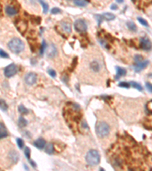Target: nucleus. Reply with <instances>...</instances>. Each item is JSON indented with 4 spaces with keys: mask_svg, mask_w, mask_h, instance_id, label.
<instances>
[{
    "mask_svg": "<svg viewBox=\"0 0 152 171\" xmlns=\"http://www.w3.org/2000/svg\"><path fill=\"white\" fill-rule=\"evenodd\" d=\"M33 145L38 149H43L46 146V141L43 139H38L33 142Z\"/></svg>",
    "mask_w": 152,
    "mask_h": 171,
    "instance_id": "14",
    "label": "nucleus"
},
{
    "mask_svg": "<svg viewBox=\"0 0 152 171\" xmlns=\"http://www.w3.org/2000/svg\"><path fill=\"white\" fill-rule=\"evenodd\" d=\"M143 60H144V59H143V57L141 55H136L134 57V61H135V64L139 63V62H142Z\"/></svg>",
    "mask_w": 152,
    "mask_h": 171,
    "instance_id": "33",
    "label": "nucleus"
},
{
    "mask_svg": "<svg viewBox=\"0 0 152 171\" xmlns=\"http://www.w3.org/2000/svg\"><path fill=\"white\" fill-rule=\"evenodd\" d=\"M8 135V132L7 131V129L5 128V125L2 122H0V138L1 139L6 138Z\"/></svg>",
    "mask_w": 152,
    "mask_h": 171,
    "instance_id": "15",
    "label": "nucleus"
},
{
    "mask_svg": "<svg viewBox=\"0 0 152 171\" xmlns=\"http://www.w3.org/2000/svg\"><path fill=\"white\" fill-rule=\"evenodd\" d=\"M129 84H130V85L132 86V87H134V88H135V89H137L138 90H139V91H142V90H143V87H142V86L139 83H138V82H129Z\"/></svg>",
    "mask_w": 152,
    "mask_h": 171,
    "instance_id": "24",
    "label": "nucleus"
},
{
    "mask_svg": "<svg viewBox=\"0 0 152 171\" xmlns=\"http://www.w3.org/2000/svg\"><path fill=\"white\" fill-rule=\"evenodd\" d=\"M16 142H17V144H18V147L20 149L24 148L25 143H24L23 140H22L21 138H17V139H16Z\"/></svg>",
    "mask_w": 152,
    "mask_h": 171,
    "instance_id": "30",
    "label": "nucleus"
},
{
    "mask_svg": "<svg viewBox=\"0 0 152 171\" xmlns=\"http://www.w3.org/2000/svg\"><path fill=\"white\" fill-rule=\"evenodd\" d=\"M94 16H95V18H96V19H97V21L98 25H100V23H101V22L103 21V18L102 15H95Z\"/></svg>",
    "mask_w": 152,
    "mask_h": 171,
    "instance_id": "35",
    "label": "nucleus"
},
{
    "mask_svg": "<svg viewBox=\"0 0 152 171\" xmlns=\"http://www.w3.org/2000/svg\"><path fill=\"white\" fill-rule=\"evenodd\" d=\"M0 107H1V110L4 112H6L8 109V104L5 103V100H3L2 99L0 100Z\"/></svg>",
    "mask_w": 152,
    "mask_h": 171,
    "instance_id": "26",
    "label": "nucleus"
},
{
    "mask_svg": "<svg viewBox=\"0 0 152 171\" xmlns=\"http://www.w3.org/2000/svg\"><path fill=\"white\" fill-rule=\"evenodd\" d=\"M126 26H127V28H128V29L129 30L132 31V32H137L138 28H137V26L135 25V24L134 22H132V21H128L126 23Z\"/></svg>",
    "mask_w": 152,
    "mask_h": 171,
    "instance_id": "21",
    "label": "nucleus"
},
{
    "mask_svg": "<svg viewBox=\"0 0 152 171\" xmlns=\"http://www.w3.org/2000/svg\"><path fill=\"white\" fill-rule=\"evenodd\" d=\"M132 2H135V1H136V0H132Z\"/></svg>",
    "mask_w": 152,
    "mask_h": 171,
    "instance_id": "46",
    "label": "nucleus"
},
{
    "mask_svg": "<svg viewBox=\"0 0 152 171\" xmlns=\"http://www.w3.org/2000/svg\"><path fill=\"white\" fill-rule=\"evenodd\" d=\"M148 64H149V61H148V60H147V59L143 60L142 62L135 64V65L134 66V70H135V72H141L142 69H145V68L148 65Z\"/></svg>",
    "mask_w": 152,
    "mask_h": 171,
    "instance_id": "9",
    "label": "nucleus"
},
{
    "mask_svg": "<svg viewBox=\"0 0 152 171\" xmlns=\"http://www.w3.org/2000/svg\"><path fill=\"white\" fill-rule=\"evenodd\" d=\"M45 152L48 154H53L54 152V146L51 143H48L45 146Z\"/></svg>",
    "mask_w": 152,
    "mask_h": 171,
    "instance_id": "18",
    "label": "nucleus"
},
{
    "mask_svg": "<svg viewBox=\"0 0 152 171\" xmlns=\"http://www.w3.org/2000/svg\"><path fill=\"white\" fill-rule=\"evenodd\" d=\"M24 167H25V170H28L29 169H28V167L25 165V164H24Z\"/></svg>",
    "mask_w": 152,
    "mask_h": 171,
    "instance_id": "45",
    "label": "nucleus"
},
{
    "mask_svg": "<svg viewBox=\"0 0 152 171\" xmlns=\"http://www.w3.org/2000/svg\"><path fill=\"white\" fill-rule=\"evenodd\" d=\"M85 160L87 164L91 166V167H94L97 166V164H100V155L99 152L97 150L94 149H91L88 151V152L86 154Z\"/></svg>",
    "mask_w": 152,
    "mask_h": 171,
    "instance_id": "2",
    "label": "nucleus"
},
{
    "mask_svg": "<svg viewBox=\"0 0 152 171\" xmlns=\"http://www.w3.org/2000/svg\"><path fill=\"white\" fill-rule=\"evenodd\" d=\"M37 82V75L33 72H29L25 76V82L28 85H33Z\"/></svg>",
    "mask_w": 152,
    "mask_h": 171,
    "instance_id": "7",
    "label": "nucleus"
},
{
    "mask_svg": "<svg viewBox=\"0 0 152 171\" xmlns=\"http://www.w3.org/2000/svg\"><path fill=\"white\" fill-rule=\"evenodd\" d=\"M116 78H118L121 76H124L126 75V70L123 68L121 67H116Z\"/></svg>",
    "mask_w": 152,
    "mask_h": 171,
    "instance_id": "19",
    "label": "nucleus"
},
{
    "mask_svg": "<svg viewBox=\"0 0 152 171\" xmlns=\"http://www.w3.org/2000/svg\"><path fill=\"white\" fill-rule=\"evenodd\" d=\"M18 112L21 115H26L29 113L28 110L23 105V104H21L18 106Z\"/></svg>",
    "mask_w": 152,
    "mask_h": 171,
    "instance_id": "25",
    "label": "nucleus"
},
{
    "mask_svg": "<svg viewBox=\"0 0 152 171\" xmlns=\"http://www.w3.org/2000/svg\"><path fill=\"white\" fill-rule=\"evenodd\" d=\"M57 49L56 47V46L53 43L50 44V46L48 47L47 50H46V54L47 56L50 58H53L57 55Z\"/></svg>",
    "mask_w": 152,
    "mask_h": 171,
    "instance_id": "10",
    "label": "nucleus"
},
{
    "mask_svg": "<svg viewBox=\"0 0 152 171\" xmlns=\"http://www.w3.org/2000/svg\"><path fill=\"white\" fill-rule=\"evenodd\" d=\"M31 18H30V19H31L32 23L36 24V25H39V24H40V21H41V18H40V17L32 16Z\"/></svg>",
    "mask_w": 152,
    "mask_h": 171,
    "instance_id": "29",
    "label": "nucleus"
},
{
    "mask_svg": "<svg viewBox=\"0 0 152 171\" xmlns=\"http://www.w3.org/2000/svg\"><path fill=\"white\" fill-rule=\"evenodd\" d=\"M145 86H146L147 90H149L150 92H151L152 93V84L149 83V82H146Z\"/></svg>",
    "mask_w": 152,
    "mask_h": 171,
    "instance_id": "39",
    "label": "nucleus"
},
{
    "mask_svg": "<svg viewBox=\"0 0 152 171\" xmlns=\"http://www.w3.org/2000/svg\"><path fill=\"white\" fill-rule=\"evenodd\" d=\"M18 72V67L15 64H10L4 69V75L6 78H11Z\"/></svg>",
    "mask_w": 152,
    "mask_h": 171,
    "instance_id": "5",
    "label": "nucleus"
},
{
    "mask_svg": "<svg viewBox=\"0 0 152 171\" xmlns=\"http://www.w3.org/2000/svg\"><path fill=\"white\" fill-rule=\"evenodd\" d=\"M0 55H1V57L2 58H8V55L7 53H5L2 49L0 50Z\"/></svg>",
    "mask_w": 152,
    "mask_h": 171,
    "instance_id": "38",
    "label": "nucleus"
},
{
    "mask_svg": "<svg viewBox=\"0 0 152 171\" xmlns=\"http://www.w3.org/2000/svg\"><path fill=\"white\" fill-rule=\"evenodd\" d=\"M24 153H25V155L26 157V158L30 161V147H25V150H24Z\"/></svg>",
    "mask_w": 152,
    "mask_h": 171,
    "instance_id": "28",
    "label": "nucleus"
},
{
    "mask_svg": "<svg viewBox=\"0 0 152 171\" xmlns=\"http://www.w3.org/2000/svg\"><path fill=\"white\" fill-rule=\"evenodd\" d=\"M81 126H82V128H85V129H89V126H88V125L87 124V122L85 121H82Z\"/></svg>",
    "mask_w": 152,
    "mask_h": 171,
    "instance_id": "41",
    "label": "nucleus"
},
{
    "mask_svg": "<svg viewBox=\"0 0 152 171\" xmlns=\"http://www.w3.org/2000/svg\"><path fill=\"white\" fill-rule=\"evenodd\" d=\"M20 18H18V19L16 20V21L15 22L16 27L18 30H19V32L22 34H24V33L27 30V27H28V25H27V22L25 21H21L19 19Z\"/></svg>",
    "mask_w": 152,
    "mask_h": 171,
    "instance_id": "8",
    "label": "nucleus"
},
{
    "mask_svg": "<svg viewBox=\"0 0 152 171\" xmlns=\"http://www.w3.org/2000/svg\"><path fill=\"white\" fill-rule=\"evenodd\" d=\"M95 132L97 135L100 138V139H103L106 138L110 132V127L108 125V123H107L106 122L101 121L99 122L95 128Z\"/></svg>",
    "mask_w": 152,
    "mask_h": 171,
    "instance_id": "3",
    "label": "nucleus"
},
{
    "mask_svg": "<svg viewBox=\"0 0 152 171\" xmlns=\"http://www.w3.org/2000/svg\"><path fill=\"white\" fill-rule=\"evenodd\" d=\"M18 126L20 128H24V127H25L28 125V120L25 119L23 116H20L18 118Z\"/></svg>",
    "mask_w": 152,
    "mask_h": 171,
    "instance_id": "20",
    "label": "nucleus"
},
{
    "mask_svg": "<svg viewBox=\"0 0 152 171\" xmlns=\"http://www.w3.org/2000/svg\"><path fill=\"white\" fill-rule=\"evenodd\" d=\"M74 28H75V30L78 33H85L86 32L88 29V26L85 20L77 19L74 22Z\"/></svg>",
    "mask_w": 152,
    "mask_h": 171,
    "instance_id": "4",
    "label": "nucleus"
},
{
    "mask_svg": "<svg viewBox=\"0 0 152 171\" xmlns=\"http://www.w3.org/2000/svg\"><path fill=\"white\" fill-rule=\"evenodd\" d=\"M5 13L8 15V16H13V15H15L18 12L17 9L11 6V5H7L5 8Z\"/></svg>",
    "mask_w": 152,
    "mask_h": 171,
    "instance_id": "12",
    "label": "nucleus"
},
{
    "mask_svg": "<svg viewBox=\"0 0 152 171\" xmlns=\"http://www.w3.org/2000/svg\"><path fill=\"white\" fill-rule=\"evenodd\" d=\"M62 82H63L64 83L67 84L68 82V76L66 75H64V76L62 77Z\"/></svg>",
    "mask_w": 152,
    "mask_h": 171,
    "instance_id": "40",
    "label": "nucleus"
},
{
    "mask_svg": "<svg viewBox=\"0 0 152 171\" xmlns=\"http://www.w3.org/2000/svg\"><path fill=\"white\" fill-rule=\"evenodd\" d=\"M8 157H9V159H10V161H11L12 164H16L19 160V154L16 151L12 150V151H9Z\"/></svg>",
    "mask_w": 152,
    "mask_h": 171,
    "instance_id": "11",
    "label": "nucleus"
},
{
    "mask_svg": "<svg viewBox=\"0 0 152 171\" xmlns=\"http://www.w3.org/2000/svg\"><path fill=\"white\" fill-rule=\"evenodd\" d=\"M110 8H111L112 10H116V9L118 8V7H117V5H116V4H113V5H111Z\"/></svg>",
    "mask_w": 152,
    "mask_h": 171,
    "instance_id": "43",
    "label": "nucleus"
},
{
    "mask_svg": "<svg viewBox=\"0 0 152 171\" xmlns=\"http://www.w3.org/2000/svg\"><path fill=\"white\" fill-rule=\"evenodd\" d=\"M102 16H103L104 20L108 21H113L116 18V15L113 13H110V12H105L102 15Z\"/></svg>",
    "mask_w": 152,
    "mask_h": 171,
    "instance_id": "16",
    "label": "nucleus"
},
{
    "mask_svg": "<svg viewBox=\"0 0 152 171\" xmlns=\"http://www.w3.org/2000/svg\"><path fill=\"white\" fill-rule=\"evenodd\" d=\"M123 1H124V0H116V2H119V3H122V2H123Z\"/></svg>",
    "mask_w": 152,
    "mask_h": 171,
    "instance_id": "44",
    "label": "nucleus"
},
{
    "mask_svg": "<svg viewBox=\"0 0 152 171\" xmlns=\"http://www.w3.org/2000/svg\"><path fill=\"white\" fill-rule=\"evenodd\" d=\"M8 47L13 53L18 54L24 50L25 43L21 39L18 37H14L8 42Z\"/></svg>",
    "mask_w": 152,
    "mask_h": 171,
    "instance_id": "1",
    "label": "nucleus"
},
{
    "mask_svg": "<svg viewBox=\"0 0 152 171\" xmlns=\"http://www.w3.org/2000/svg\"><path fill=\"white\" fill-rule=\"evenodd\" d=\"M77 60H78V57H75V58L73 59V60H72V65H71V67H72V70H73V69L76 67V65H77Z\"/></svg>",
    "mask_w": 152,
    "mask_h": 171,
    "instance_id": "36",
    "label": "nucleus"
},
{
    "mask_svg": "<svg viewBox=\"0 0 152 171\" xmlns=\"http://www.w3.org/2000/svg\"><path fill=\"white\" fill-rule=\"evenodd\" d=\"M47 73L49 74V75L52 78H56V72L54 69H49L47 70Z\"/></svg>",
    "mask_w": 152,
    "mask_h": 171,
    "instance_id": "32",
    "label": "nucleus"
},
{
    "mask_svg": "<svg viewBox=\"0 0 152 171\" xmlns=\"http://www.w3.org/2000/svg\"><path fill=\"white\" fill-rule=\"evenodd\" d=\"M46 43L45 40H43L42 41V43H41L40 47V54L41 56L44 53V52L46 51Z\"/></svg>",
    "mask_w": 152,
    "mask_h": 171,
    "instance_id": "27",
    "label": "nucleus"
},
{
    "mask_svg": "<svg viewBox=\"0 0 152 171\" xmlns=\"http://www.w3.org/2000/svg\"><path fill=\"white\" fill-rule=\"evenodd\" d=\"M74 4L78 7H85L88 4L87 0H74Z\"/></svg>",
    "mask_w": 152,
    "mask_h": 171,
    "instance_id": "22",
    "label": "nucleus"
},
{
    "mask_svg": "<svg viewBox=\"0 0 152 171\" xmlns=\"http://www.w3.org/2000/svg\"><path fill=\"white\" fill-rule=\"evenodd\" d=\"M118 85H119V87H123V88H129V87L131 86L129 83L125 82H120Z\"/></svg>",
    "mask_w": 152,
    "mask_h": 171,
    "instance_id": "34",
    "label": "nucleus"
},
{
    "mask_svg": "<svg viewBox=\"0 0 152 171\" xmlns=\"http://www.w3.org/2000/svg\"><path fill=\"white\" fill-rule=\"evenodd\" d=\"M29 162H30V164H31V166H32L33 167H34V168H35V167H37L36 163H35L33 161H31V160H30V161H29Z\"/></svg>",
    "mask_w": 152,
    "mask_h": 171,
    "instance_id": "42",
    "label": "nucleus"
},
{
    "mask_svg": "<svg viewBox=\"0 0 152 171\" xmlns=\"http://www.w3.org/2000/svg\"><path fill=\"white\" fill-rule=\"evenodd\" d=\"M140 48L145 51H149L152 48L151 41L147 37H142L140 38Z\"/></svg>",
    "mask_w": 152,
    "mask_h": 171,
    "instance_id": "6",
    "label": "nucleus"
},
{
    "mask_svg": "<svg viewBox=\"0 0 152 171\" xmlns=\"http://www.w3.org/2000/svg\"><path fill=\"white\" fill-rule=\"evenodd\" d=\"M138 21L139 23H140L141 25H142L143 26H145V27H148V21H147L146 20H145L144 18H141V17H138Z\"/></svg>",
    "mask_w": 152,
    "mask_h": 171,
    "instance_id": "31",
    "label": "nucleus"
},
{
    "mask_svg": "<svg viewBox=\"0 0 152 171\" xmlns=\"http://www.w3.org/2000/svg\"><path fill=\"white\" fill-rule=\"evenodd\" d=\"M60 12L61 10L60 8H53L51 9V14H53V15L59 14V13H60Z\"/></svg>",
    "mask_w": 152,
    "mask_h": 171,
    "instance_id": "37",
    "label": "nucleus"
},
{
    "mask_svg": "<svg viewBox=\"0 0 152 171\" xmlns=\"http://www.w3.org/2000/svg\"><path fill=\"white\" fill-rule=\"evenodd\" d=\"M38 2L41 4L42 7H43V12L44 14H46L47 12H48V9H49V6H48V4L44 1V0H38Z\"/></svg>",
    "mask_w": 152,
    "mask_h": 171,
    "instance_id": "23",
    "label": "nucleus"
},
{
    "mask_svg": "<svg viewBox=\"0 0 152 171\" xmlns=\"http://www.w3.org/2000/svg\"><path fill=\"white\" fill-rule=\"evenodd\" d=\"M90 68H91V69L93 72H98L100 70L101 66H100V64L99 63L98 61L93 60V61H92L91 63H90Z\"/></svg>",
    "mask_w": 152,
    "mask_h": 171,
    "instance_id": "13",
    "label": "nucleus"
},
{
    "mask_svg": "<svg viewBox=\"0 0 152 171\" xmlns=\"http://www.w3.org/2000/svg\"><path fill=\"white\" fill-rule=\"evenodd\" d=\"M61 27H62V29L63 30V31L68 33H70L71 31H72V28H71V25L68 22H62L61 23Z\"/></svg>",
    "mask_w": 152,
    "mask_h": 171,
    "instance_id": "17",
    "label": "nucleus"
}]
</instances>
